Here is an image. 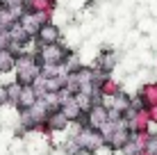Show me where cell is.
<instances>
[{
    "label": "cell",
    "mask_w": 157,
    "mask_h": 155,
    "mask_svg": "<svg viewBox=\"0 0 157 155\" xmlns=\"http://www.w3.org/2000/svg\"><path fill=\"white\" fill-rule=\"evenodd\" d=\"M14 62H16V57L12 55V52H9V50H2V52H0V73L14 71Z\"/></svg>",
    "instance_id": "cell-9"
},
{
    "label": "cell",
    "mask_w": 157,
    "mask_h": 155,
    "mask_svg": "<svg viewBox=\"0 0 157 155\" xmlns=\"http://www.w3.org/2000/svg\"><path fill=\"white\" fill-rule=\"evenodd\" d=\"M139 155H150V153H146V151H141V153H139Z\"/></svg>",
    "instance_id": "cell-12"
},
{
    "label": "cell",
    "mask_w": 157,
    "mask_h": 155,
    "mask_svg": "<svg viewBox=\"0 0 157 155\" xmlns=\"http://www.w3.org/2000/svg\"><path fill=\"white\" fill-rule=\"evenodd\" d=\"M68 126H71V123H68V119L62 114V110L50 112V114H48V119H46V130H48V135H50V132H64Z\"/></svg>",
    "instance_id": "cell-6"
},
{
    "label": "cell",
    "mask_w": 157,
    "mask_h": 155,
    "mask_svg": "<svg viewBox=\"0 0 157 155\" xmlns=\"http://www.w3.org/2000/svg\"><path fill=\"white\" fill-rule=\"evenodd\" d=\"M36 44L39 46H48V44H59L62 41V28H57L55 23H46V25H41L39 32H36Z\"/></svg>",
    "instance_id": "cell-4"
},
{
    "label": "cell",
    "mask_w": 157,
    "mask_h": 155,
    "mask_svg": "<svg viewBox=\"0 0 157 155\" xmlns=\"http://www.w3.org/2000/svg\"><path fill=\"white\" fill-rule=\"evenodd\" d=\"M75 141L80 144V148L86 153V155H91V153H98L102 146H105V141H102V135L98 130H91V128H86V126H82L78 130V135L73 137Z\"/></svg>",
    "instance_id": "cell-3"
},
{
    "label": "cell",
    "mask_w": 157,
    "mask_h": 155,
    "mask_svg": "<svg viewBox=\"0 0 157 155\" xmlns=\"http://www.w3.org/2000/svg\"><path fill=\"white\" fill-rule=\"evenodd\" d=\"M14 71H16V82L28 87V84H34V80L41 76V64L36 60V55H21L14 62Z\"/></svg>",
    "instance_id": "cell-1"
},
{
    "label": "cell",
    "mask_w": 157,
    "mask_h": 155,
    "mask_svg": "<svg viewBox=\"0 0 157 155\" xmlns=\"http://www.w3.org/2000/svg\"><path fill=\"white\" fill-rule=\"evenodd\" d=\"M73 55L71 48H66L59 41V44H48V46H39L36 48V60L41 66H59Z\"/></svg>",
    "instance_id": "cell-2"
},
{
    "label": "cell",
    "mask_w": 157,
    "mask_h": 155,
    "mask_svg": "<svg viewBox=\"0 0 157 155\" xmlns=\"http://www.w3.org/2000/svg\"><path fill=\"white\" fill-rule=\"evenodd\" d=\"M146 153H150V155H157V135H153L148 139V144H146V148H144Z\"/></svg>",
    "instance_id": "cell-10"
},
{
    "label": "cell",
    "mask_w": 157,
    "mask_h": 155,
    "mask_svg": "<svg viewBox=\"0 0 157 155\" xmlns=\"http://www.w3.org/2000/svg\"><path fill=\"white\" fill-rule=\"evenodd\" d=\"M5 30H7V28H5V25H2V23H0V34H2V32H5Z\"/></svg>",
    "instance_id": "cell-11"
},
{
    "label": "cell",
    "mask_w": 157,
    "mask_h": 155,
    "mask_svg": "<svg viewBox=\"0 0 157 155\" xmlns=\"http://www.w3.org/2000/svg\"><path fill=\"white\" fill-rule=\"evenodd\" d=\"M36 100H39V94L34 91V87H32V84H28V87L21 89V96H18V103H16V110H18V112L30 110Z\"/></svg>",
    "instance_id": "cell-7"
},
{
    "label": "cell",
    "mask_w": 157,
    "mask_h": 155,
    "mask_svg": "<svg viewBox=\"0 0 157 155\" xmlns=\"http://www.w3.org/2000/svg\"><path fill=\"white\" fill-rule=\"evenodd\" d=\"M96 62H98V64H96V68H98L100 73H105V76H109V73L118 66V52L112 50V48H107L105 52H100V55H98V60H96Z\"/></svg>",
    "instance_id": "cell-5"
},
{
    "label": "cell",
    "mask_w": 157,
    "mask_h": 155,
    "mask_svg": "<svg viewBox=\"0 0 157 155\" xmlns=\"http://www.w3.org/2000/svg\"><path fill=\"white\" fill-rule=\"evenodd\" d=\"M2 89H5V98H7V103L16 107V103H18V96H21V89H23V84L14 80V82L2 84Z\"/></svg>",
    "instance_id": "cell-8"
}]
</instances>
